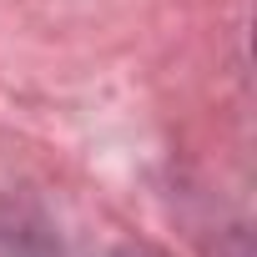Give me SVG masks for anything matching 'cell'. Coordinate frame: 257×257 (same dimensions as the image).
I'll return each mask as SVG.
<instances>
[]
</instances>
